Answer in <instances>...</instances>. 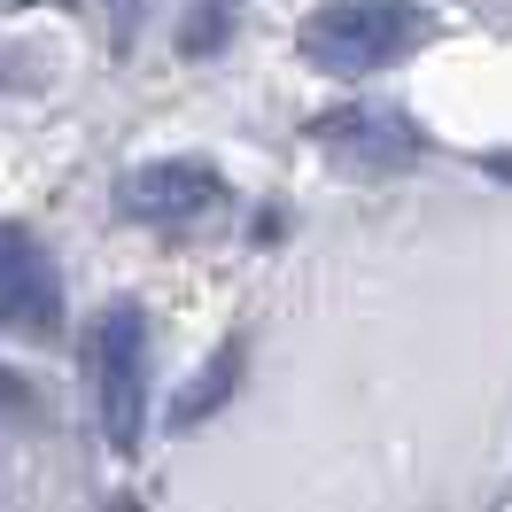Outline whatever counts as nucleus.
<instances>
[{
    "label": "nucleus",
    "mask_w": 512,
    "mask_h": 512,
    "mask_svg": "<svg viewBox=\"0 0 512 512\" xmlns=\"http://www.w3.org/2000/svg\"><path fill=\"white\" fill-rule=\"evenodd\" d=\"M233 8H241V0H194L187 24H179V47H187V55H218L225 32H233Z\"/></svg>",
    "instance_id": "0eeeda50"
},
{
    "label": "nucleus",
    "mask_w": 512,
    "mask_h": 512,
    "mask_svg": "<svg viewBox=\"0 0 512 512\" xmlns=\"http://www.w3.org/2000/svg\"><path fill=\"white\" fill-rule=\"evenodd\" d=\"M86 381H94V412L117 458H140L148 443V311L140 303H109L86 334Z\"/></svg>",
    "instance_id": "f03ea898"
},
{
    "label": "nucleus",
    "mask_w": 512,
    "mask_h": 512,
    "mask_svg": "<svg viewBox=\"0 0 512 512\" xmlns=\"http://www.w3.org/2000/svg\"><path fill=\"white\" fill-rule=\"evenodd\" d=\"M419 39H427L419 0H326L303 24V55L326 78H373V70H396Z\"/></svg>",
    "instance_id": "f257e3e1"
},
{
    "label": "nucleus",
    "mask_w": 512,
    "mask_h": 512,
    "mask_svg": "<svg viewBox=\"0 0 512 512\" xmlns=\"http://www.w3.org/2000/svg\"><path fill=\"white\" fill-rule=\"evenodd\" d=\"M233 381H241V342H225V350L210 357V365H202L187 388H179V404H171V427H194V419H210L225 396H233Z\"/></svg>",
    "instance_id": "423d86ee"
},
{
    "label": "nucleus",
    "mask_w": 512,
    "mask_h": 512,
    "mask_svg": "<svg viewBox=\"0 0 512 512\" xmlns=\"http://www.w3.org/2000/svg\"><path fill=\"white\" fill-rule=\"evenodd\" d=\"M311 148H319L342 179H396V171H412V163L427 156V140H419L412 117L373 109V101H350V109L311 117Z\"/></svg>",
    "instance_id": "7ed1b4c3"
},
{
    "label": "nucleus",
    "mask_w": 512,
    "mask_h": 512,
    "mask_svg": "<svg viewBox=\"0 0 512 512\" xmlns=\"http://www.w3.org/2000/svg\"><path fill=\"white\" fill-rule=\"evenodd\" d=\"M489 179H505V187H512V156H489Z\"/></svg>",
    "instance_id": "6e6552de"
},
{
    "label": "nucleus",
    "mask_w": 512,
    "mask_h": 512,
    "mask_svg": "<svg viewBox=\"0 0 512 512\" xmlns=\"http://www.w3.org/2000/svg\"><path fill=\"white\" fill-rule=\"evenodd\" d=\"M117 210L132 225H156V233H179V225H202L225 210V179L194 156H163V163H132L117 179Z\"/></svg>",
    "instance_id": "20e7f679"
},
{
    "label": "nucleus",
    "mask_w": 512,
    "mask_h": 512,
    "mask_svg": "<svg viewBox=\"0 0 512 512\" xmlns=\"http://www.w3.org/2000/svg\"><path fill=\"white\" fill-rule=\"evenodd\" d=\"M0 319H8L16 342H55L63 334V280H55V256L39 249L32 225L0 233Z\"/></svg>",
    "instance_id": "39448f33"
}]
</instances>
